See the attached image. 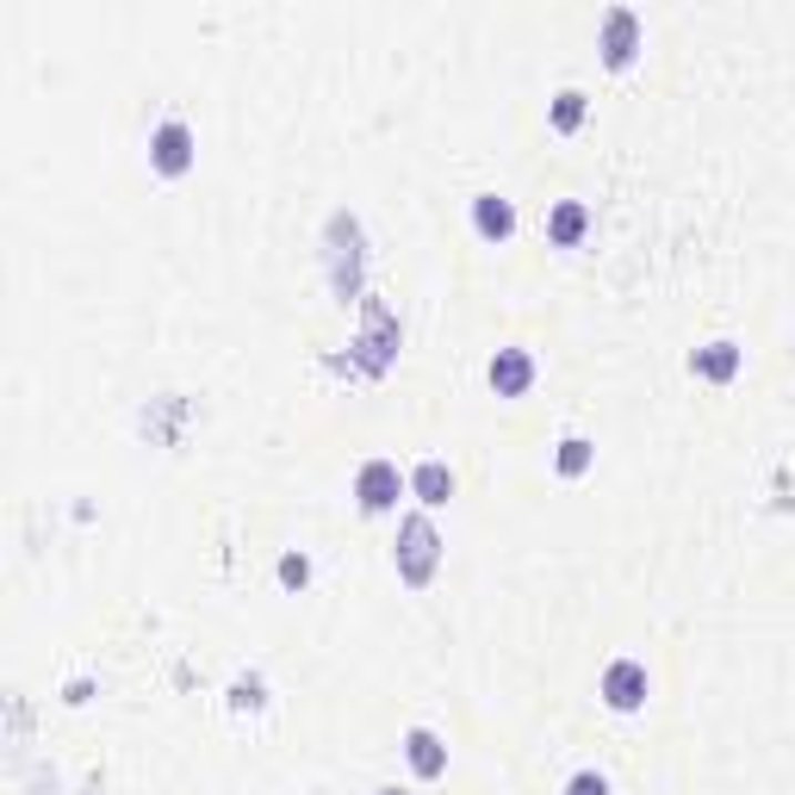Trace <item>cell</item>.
<instances>
[{"mask_svg":"<svg viewBox=\"0 0 795 795\" xmlns=\"http://www.w3.org/2000/svg\"><path fill=\"white\" fill-rule=\"evenodd\" d=\"M584 231H591V212H584L578 200H560V205H553V218H547V236H553L560 249H572Z\"/></svg>","mask_w":795,"mask_h":795,"instance_id":"obj_9","label":"cell"},{"mask_svg":"<svg viewBox=\"0 0 795 795\" xmlns=\"http://www.w3.org/2000/svg\"><path fill=\"white\" fill-rule=\"evenodd\" d=\"M398 491H405V472H398V460H367V467H360V479H355V498H360V510H367V516L391 510V503H398Z\"/></svg>","mask_w":795,"mask_h":795,"instance_id":"obj_2","label":"cell"},{"mask_svg":"<svg viewBox=\"0 0 795 795\" xmlns=\"http://www.w3.org/2000/svg\"><path fill=\"white\" fill-rule=\"evenodd\" d=\"M690 367H696L702 379H733V374H740V348H733V343H709V348L690 355Z\"/></svg>","mask_w":795,"mask_h":795,"instance_id":"obj_11","label":"cell"},{"mask_svg":"<svg viewBox=\"0 0 795 795\" xmlns=\"http://www.w3.org/2000/svg\"><path fill=\"white\" fill-rule=\"evenodd\" d=\"M634 44H640V19L628 13V7H609L603 13V63L622 69L628 57H634Z\"/></svg>","mask_w":795,"mask_h":795,"instance_id":"obj_6","label":"cell"},{"mask_svg":"<svg viewBox=\"0 0 795 795\" xmlns=\"http://www.w3.org/2000/svg\"><path fill=\"white\" fill-rule=\"evenodd\" d=\"M472 224H479V236L503 243V236L516 231V205H510V200H498V193H479V200H472Z\"/></svg>","mask_w":795,"mask_h":795,"instance_id":"obj_8","label":"cell"},{"mask_svg":"<svg viewBox=\"0 0 795 795\" xmlns=\"http://www.w3.org/2000/svg\"><path fill=\"white\" fill-rule=\"evenodd\" d=\"M603 702L615 715H634L640 702H646V665H640V659H615V665L603 671Z\"/></svg>","mask_w":795,"mask_h":795,"instance_id":"obj_3","label":"cell"},{"mask_svg":"<svg viewBox=\"0 0 795 795\" xmlns=\"http://www.w3.org/2000/svg\"><path fill=\"white\" fill-rule=\"evenodd\" d=\"M491 386H498V398H522V391L534 386L529 348H498V355H491Z\"/></svg>","mask_w":795,"mask_h":795,"instance_id":"obj_5","label":"cell"},{"mask_svg":"<svg viewBox=\"0 0 795 795\" xmlns=\"http://www.w3.org/2000/svg\"><path fill=\"white\" fill-rule=\"evenodd\" d=\"M578 119H584V94H578V88H565V94L553 100V125H560V131H578Z\"/></svg>","mask_w":795,"mask_h":795,"instance_id":"obj_12","label":"cell"},{"mask_svg":"<svg viewBox=\"0 0 795 795\" xmlns=\"http://www.w3.org/2000/svg\"><path fill=\"white\" fill-rule=\"evenodd\" d=\"M410 491H417L422 503H448L453 498V472L441 467V460H422V467L410 472Z\"/></svg>","mask_w":795,"mask_h":795,"instance_id":"obj_10","label":"cell"},{"mask_svg":"<svg viewBox=\"0 0 795 795\" xmlns=\"http://www.w3.org/2000/svg\"><path fill=\"white\" fill-rule=\"evenodd\" d=\"M565 795H609V783L597 777V771H578V777L565 783Z\"/></svg>","mask_w":795,"mask_h":795,"instance_id":"obj_14","label":"cell"},{"mask_svg":"<svg viewBox=\"0 0 795 795\" xmlns=\"http://www.w3.org/2000/svg\"><path fill=\"white\" fill-rule=\"evenodd\" d=\"M405 758H410V771H417V777H441V771H448V746H441L429 727H410V733H405Z\"/></svg>","mask_w":795,"mask_h":795,"instance_id":"obj_7","label":"cell"},{"mask_svg":"<svg viewBox=\"0 0 795 795\" xmlns=\"http://www.w3.org/2000/svg\"><path fill=\"white\" fill-rule=\"evenodd\" d=\"M379 795H398V789H379Z\"/></svg>","mask_w":795,"mask_h":795,"instance_id":"obj_16","label":"cell"},{"mask_svg":"<svg viewBox=\"0 0 795 795\" xmlns=\"http://www.w3.org/2000/svg\"><path fill=\"white\" fill-rule=\"evenodd\" d=\"M584 467H591V441H584V436H565V441H560V472H584Z\"/></svg>","mask_w":795,"mask_h":795,"instance_id":"obj_13","label":"cell"},{"mask_svg":"<svg viewBox=\"0 0 795 795\" xmlns=\"http://www.w3.org/2000/svg\"><path fill=\"white\" fill-rule=\"evenodd\" d=\"M281 578H286V584H305V578H312V560H305V553H286V560H281Z\"/></svg>","mask_w":795,"mask_h":795,"instance_id":"obj_15","label":"cell"},{"mask_svg":"<svg viewBox=\"0 0 795 795\" xmlns=\"http://www.w3.org/2000/svg\"><path fill=\"white\" fill-rule=\"evenodd\" d=\"M150 162H156L162 174H187L193 169V131L181 125V119L156 125V137H150Z\"/></svg>","mask_w":795,"mask_h":795,"instance_id":"obj_4","label":"cell"},{"mask_svg":"<svg viewBox=\"0 0 795 795\" xmlns=\"http://www.w3.org/2000/svg\"><path fill=\"white\" fill-rule=\"evenodd\" d=\"M436 560H441V541L429 529V516H410L405 529H398V578L405 584H429L436 578Z\"/></svg>","mask_w":795,"mask_h":795,"instance_id":"obj_1","label":"cell"}]
</instances>
